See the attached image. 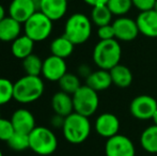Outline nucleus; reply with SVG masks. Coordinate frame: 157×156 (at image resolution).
Instances as JSON below:
<instances>
[{"instance_id":"obj_1","label":"nucleus","mask_w":157,"mask_h":156,"mask_svg":"<svg viewBox=\"0 0 157 156\" xmlns=\"http://www.w3.org/2000/svg\"><path fill=\"white\" fill-rule=\"evenodd\" d=\"M93 61L99 69L110 71L118 65L122 57V48L117 39L99 40L93 49Z\"/></svg>"},{"instance_id":"obj_2","label":"nucleus","mask_w":157,"mask_h":156,"mask_svg":"<svg viewBox=\"0 0 157 156\" xmlns=\"http://www.w3.org/2000/svg\"><path fill=\"white\" fill-rule=\"evenodd\" d=\"M45 86L40 76L25 75L14 82V100L21 104L37 101L44 93Z\"/></svg>"},{"instance_id":"obj_3","label":"nucleus","mask_w":157,"mask_h":156,"mask_svg":"<svg viewBox=\"0 0 157 156\" xmlns=\"http://www.w3.org/2000/svg\"><path fill=\"white\" fill-rule=\"evenodd\" d=\"M63 136L70 143L80 144L88 139L91 133V123L89 118L77 112L65 117L62 127Z\"/></svg>"},{"instance_id":"obj_4","label":"nucleus","mask_w":157,"mask_h":156,"mask_svg":"<svg viewBox=\"0 0 157 156\" xmlns=\"http://www.w3.org/2000/svg\"><path fill=\"white\" fill-rule=\"evenodd\" d=\"M92 33L91 18L82 13H75L67 18L64 26V36L75 45L83 44L90 39Z\"/></svg>"},{"instance_id":"obj_5","label":"nucleus","mask_w":157,"mask_h":156,"mask_svg":"<svg viewBox=\"0 0 157 156\" xmlns=\"http://www.w3.org/2000/svg\"><path fill=\"white\" fill-rule=\"evenodd\" d=\"M30 149L42 156L50 155L58 148V139L52 131L45 126H35L29 134Z\"/></svg>"},{"instance_id":"obj_6","label":"nucleus","mask_w":157,"mask_h":156,"mask_svg":"<svg viewBox=\"0 0 157 156\" xmlns=\"http://www.w3.org/2000/svg\"><path fill=\"white\" fill-rule=\"evenodd\" d=\"M74 111L85 117H91L96 112L99 105V98L97 91L87 85H81V87L73 94Z\"/></svg>"},{"instance_id":"obj_7","label":"nucleus","mask_w":157,"mask_h":156,"mask_svg":"<svg viewBox=\"0 0 157 156\" xmlns=\"http://www.w3.org/2000/svg\"><path fill=\"white\" fill-rule=\"evenodd\" d=\"M24 32L34 42L45 41L52 32V21L41 11H36L24 24Z\"/></svg>"},{"instance_id":"obj_8","label":"nucleus","mask_w":157,"mask_h":156,"mask_svg":"<svg viewBox=\"0 0 157 156\" xmlns=\"http://www.w3.org/2000/svg\"><path fill=\"white\" fill-rule=\"evenodd\" d=\"M130 113L138 120H150L157 110V101L151 95H138L129 105Z\"/></svg>"},{"instance_id":"obj_9","label":"nucleus","mask_w":157,"mask_h":156,"mask_svg":"<svg viewBox=\"0 0 157 156\" xmlns=\"http://www.w3.org/2000/svg\"><path fill=\"white\" fill-rule=\"evenodd\" d=\"M106 156H135L136 149L132 141L124 135H118L107 139L105 144Z\"/></svg>"},{"instance_id":"obj_10","label":"nucleus","mask_w":157,"mask_h":156,"mask_svg":"<svg viewBox=\"0 0 157 156\" xmlns=\"http://www.w3.org/2000/svg\"><path fill=\"white\" fill-rule=\"evenodd\" d=\"M39 9L37 0H12L9 6V16L25 24Z\"/></svg>"},{"instance_id":"obj_11","label":"nucleus","mask_w":157,"mask_h":156,"mask_svg":"<svg viewBox=\"0 0 157 156\" xmlns=\"http://www.w3.org/2000/svg\"><path fill=\"white\" fill-rule=\"evenodd\" d=\"M67 73L65 59L50 55L49 57L43 60L42 75L49 81H59L63 75Z\"/></svg>"},{"instance_id":"obj_12","label":"nucleus","mask_w":157,"mask_h":156,"mask_svg":"<svg viewBox=\"0 0 157 156\" xmlns=\"http://www.w3.org/2000/svg\"><path fill=\"white\" fill-rule=\"evenodd\" d=\"M114 28L116 39L122 42H130L134 41L138 36L139 28L137 21L132 18L125 16H120L112 23Z\"/></svg>"},{"instance_id":"obj_13","label":"nucleus","mask_w":157,"mask_h":156,"mask_svg":"<svg viewBox=\"0 0 157 156\" xmlns=\"http://www.w3.org/2000/svg\"><path fill=\"white\" fill-rule=\"evenodd\" d=\"M95 131L104 138H110L118 135L120 131V120L116 115L110 112L101 113L95 121Z\"/></svg>"},{"instance_id":"obj_14","label":"nucleus","mask_w":157,"mask_h":156,"mask_svg":"<svg viewBox=\"0 0 157 156\" xmlns=\"http://www.w3.org/2000/svg\"><path fill=\"white\" fill-rule=\"evenodd\" d=\"M39 11L52 21L61 19L67 12V0H37Z\"/></svg>"},{"instance_id":"obj_15","label":"nucleus","mask_w":157,"mask_h":156,"mask_svg":"<svg viewBox=\"0 0 157 156\" xmlns=\"http://www.w3.org/2000/svg\"><path fill=\"white\" fill-rule=\"evenodd\" d=\"M136 21L141 34L147 38H157V12L154 9L140 12Z\"/></svg>"},{"instance_id":"obj_16","label":"nucleus","mask_w":157,"mask_h":156,"mask_svg":"<svg viewBox=\"0 0 157 156\" xmlns=\"http://www.w3.org/2000/svg\"><path fill=\"white\" fill-rule=\"evenodd\" d=\"M15 131L30 134L35 128V119L31 111L25 108H19L13 112L11 117Z\"/></svg>"},{"instance_id":"obj_17","label":"nucleus","mask_w":157,"mask_h":156,"mask_svg":"<svg viewBox=\"0 0 157 156\" xmlns=\"http://www.w3.org/2000/svg\"><path fill=\"white\" fill-rule=\"evenodd\" d=\"M21 25L19 21L11 16H4L0 21V41L11 42L16 40L21 36Z\"/></svg>"},{"instance_id":"obj_18","label":"nucleus","mask_w":157,"mask_h":156,"mask_svg":"<svg viewBox=\"0 0 157 156\" xmlns=\"http://www.w3.org/2000/svg\"><path fill=\"white\" fill-rule=\"evenodd\" d=\"M52 107L55 113L62 116V117H67L74 112L73 96L63 91L57 92L52 98Z\"/></svg>"},{"instance_id":"obj_19","label":"nucleus","mask_w":157,"mask_h":156,"mask_svg":"<svg viewBox=\"0 0 157 156\" xmlns=\"http://www.w3.org/2000/svg\"><path fill=\"white\" fill-rule=\"evenodd\" d=\"M86 85L89 86L95 91H104L110 88L112 85V79L110 72L107 70L99 69L97 71L92 72L89 75V77L86 79Z\"/></svg>"},{"instance_id":"obj_20","label":"nucleus","mask_w":157,"mask_h":156,"mask_svg":"<svg viewBox=\"0 0 157 156\" xmlns=\"http://www.w3.org/2000/svg\"><path fill=\"white\" fill-rule=\"evenodd\" d=\"M34 41H32L29 36H27L25 33L21 34L16 40L12 42L11 44V52L17 59H25L26 57L33 54L34 49Z\"/></svg>"},{"instance_id":"obj_21","label":"nucleus","mask_w":157,"mask_h":156,"mask_svg":"<svg viewBox=\"0 0 157 156\" xmlns=\"http://www.w3.org/2000/svg\"><path fill=\"white\" fill-rule=\"evenodd\" d=\"M75 44L71 40H68L65 36H58L50 43V51L52 55L60 57L62 59H66L74 51Z\"/></svg>"},{"instance_id":"obj_22","label":"nucleus","mask_w":157,"mask_h":156,"mask_svg":"<svg viewBox=\"0 0 157 156\" xmlns=\"http://www.w3.org/2000/svg\"><path fill=\"white\" fill-rule=\"evenodd\" d=\"M112 83L119 88H127L132 82V73L127 67L119 63L110 70Z\"/></svg>"},{"instance_id":"obj_23","label":"nucleus","mask_w":157,"mask_h":156,"mask_svg":"<svg viewBox=\"0 0 157 156\" xmlns=\"http://www.w3.org/2000/svg\"><path fill=\"white\" fill-rule=\"evenodd\" d=\"M140 143L142 149L147 153H157V125L153 124L142 131L140 136Z\"/></svg>"},{"instance_id":"obj_24","label":"nucleus","mask_w":157,"mask_h":156,"mask_svg":"<svg viewBox=\"0 0 157 156\" xmlns=\"http://www.w3.org/2000/svg\"><path fill=\"white\" fill-rule=\"evenodd\" d=\"M112 16H113V14H112L111 11L109 10L107 4L97 6H93V8H92L91 21L94 25H96L97 27L111 24Z\"/></svg>"},{"instance_id":"obj_25","label":"nucleus","mask_w":157,"mask_h":156,"mask_svg":"<svg viewBox=\"0 0 157 156\" xmlns=\"http://www.w3.org/2000/svg\"><path fill=\"white\" fill-rule=\"evenodd\" d=\"M23 69L26 72V75L40 76L43 69V60L37 55L31 54L23 59Z\"/></svg>"},{"instance_id":"obj_26","label":"nucleus","mask_w":157,"mask_h":156,"mask_svg":"<svg viewBox=\"0 0 157 156\" xmlns=\"http://www.w3.org/2000/svg\"><path fill=\"white\" fill-rule=\"evenodd\" d=\"M10 149L16 152H21L27 149H30V141H29V134L19 133L15 131L10 139L6 141Z\"/></svg>"},{"instance_id":"obj_27","label":"nucleus","mask_w":157,"mask_h":156,"mask_svg":"<svg viewBox=\"0 0 157 156\" xmlns=\"http://www.w3.org/2000/svg\"><path fill=\"white\" fill-rule=\"evenodd\" d=\"M58 83L61 91L66 92L71 95H73L81 87L79 77L72 73H66L65 75H63L62 78L58 81Z\"/></svg>"},{"instance_id":"obj_28","label":"nucleus","mask_w":157,"mask_h":156,"mask_svg":"<svg viewBox=\"0 0 157 156\" xmlns=\"http://www.w3.org/2000/svg\"><path fill=\"white\" fill-rule=\"evenodd\" d=\"M107 6L113 15L124 16L134 6L132 0H108Z\"/></svg>"},{"instance_id":"obj_29","label":"nucleus","mask_w":157,"mask_h":156,"mask_svg":"<svg viewBox=\"0 0 157 156\" xmlns=\"http://www.w3.org/2000/svg\"><path fill=\"white\" fill-rule=\"evenodd\" d=\"M14 100V83L6 78L0 77V106Z\"/></svg>"},{"instance_id":"obj_30","label":"nucleus","mask_w":157,"mask_h":156,"mask_svg":"<svg viewBox=\"0 0 157 156\" xmlns=\"http://www.w3.org/2000/svg\"><path fill=\"white\" fill-rule=\"evenodd\" d=\"M14 133L15 128L13 126L11 119L6 120V119L0 118V140L6 142Z\"/></svg>"},{"instance_id":"obj_31","label":"nucleus","mask_w":157,"mask_h":156,"mask_svg":"<svg viewBox=\"0 0 157 156\" xmlns=\"http://www.w3.org/2000/svg\"><path fill=\"white\" fill-rule=\"evenodd\" d=\"M97 36L99 40H112L116 39V33H114V28L112 24L105 26H101L97 29Z\"/></svg>"},{"instance_id":"obj_32","label":"nucleus","mask_w":157,"mask_h":156,"mask_svg":"<svg viewBox=\"0 0 157 156\" xmlns=\"http://www.w3.org/2000/svg\"><path fill=\"white\" fill-rule=\"evenodd\" d=\"M132 1L135 8L138 9L140 12H143V11L152 10L156 0H132Z\"/></svg>"},{"instance_id":"obj_33","label":"nucleus","mask_w":157,"mask_h":156,"mask_svg":"<svg viewBox=\"0 0 157 156\" xmlns=\"http://www.w3.org/2000/svg\"><path fill=\"white\" fill-rule=\"evenodd\" d=\"M64 120H65V117H62V116L55 113V116L52 118L50 122H52V125L55 128H62L64 124Z\"/></svg>"},{"instance_id":"obj_34","label":"nucleus","mask_w":157,"mask_h":156,"mask_svg":"<svg viewBox=\"0 0 157 156\" xmlns=\"http://www.w3.org/2000/svg\"><path fill=\"white\" fill-rule=\"evenodd\" d=\"M91 73H92L91 69H90L88 65L82 64V65H80V67H78V74H79V76H81V77L87 79Z\"/></svg>"},{"instance_id":"obj_35","label":"nucleus","mask_w":157,"mask_h":156,"mask_svg":"<svg viewBox=\"0 0 157 156\" xmlns=\"http://www.w3.org/2000/svg\"><path fill=\"white\" fill-rule=\"evenodd\" d=\"M87 4L91 6L92 8L93 6H103V4H107L108 0H83Z\"/></svg>"},{"instance_id":"obj_36","label":"nucleus","mask_w":157,"mask_h":156,"mask_svg":"<svg viewBox=\"0 0 157 156\" xmlns=\"http://www.w3.org/2000/svg\"><path fill=\"white\" fill-rule=\"evenodd\" d=\"M4 16H6V9H4L3 6L0 3V21H1Z\"/></svg>"},{"instance_id":"obj_37","label":"nucleus","mask_w":157,"mask_h":156,"mask_svg":"<svg viewBox=\"0 0 157 156\" xmlns=\"http://www.w3.org/2000/svg\"><path fill=\"white\" fill-rule=\"evenodd\" d=\"M152 120H153L154 124L157 125V110L155 111V113H154V116H153V118H152Z\"/></svg>"},{"instance_id":"obj_38","label":"nucleus","mask_w":157,"mask_h":156,"mask_svg":"<svg viewBox=\"0 0 157 156\" xmlns=\"http://www.w3.org/2000/svg\"><path fill=\"white\" fill-rule=\"evenodd\" d=\"M154 10H155L156 11V12H157V0H156V1H155V4H154Z\"/></svg>"},{"instance_id":"obj_39","label":"nucleus","mask_w":157,"mask_h":156,"mask_svg":"<svg viewBox=\"0 0 157 156\" xmlns=\"http://www.w3.org/2000/svg\"><path fill=\"white\" fill-rule=\"evenodd\" d=\"M0 156H3V154H2V152H1V150H0Z\"/></svg>"},{"instance_id":"obj_40","label":"nucleus","mask_w":157,"mask_h":156,"mask_svg":"<svg viewBox=\"0 0 157 156\" xmlns=\"http://www.w3.org/2000/svg\"><path fill=\"white\" fill-rule=\"evenodd\" d=\"M0 118H1V113H0Z\"/></svg>"}]
</instances>
